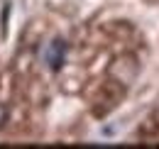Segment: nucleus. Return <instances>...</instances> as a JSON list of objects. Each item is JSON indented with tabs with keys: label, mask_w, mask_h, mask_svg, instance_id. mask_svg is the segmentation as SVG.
Here are the masks:
<instances>
[{
	"label": "nucleus",
	"mask_w": 159,
	"mask_h": 149,
	"mask_svg": "<svg viewBox=\"0 0 159 149\" xmlns=\"http://www.w3.org/2000/svg\"><path fill=\"white\" fill-rule=\"evenodd\" d=\"M5 122H7V108H5V103H0V130L5 127Z\"/></svg>",
	"instance_id": "obj_2"
},
{
	"label": "nucleus",
	"mask_w": 159,
	"mask_h": 149,
	"mask_svg": "<svg viewBox=\"0 0 159 149\" xmlns=\"http://www.w3.org/2000/svg\"><path fill=\"white\" fill-rule=\"evenodd\" d=\"M66 56H69V42L66 39H52L49 44H47V49H44V64H47V69L49 71H61L64 69V64H66Z\"/></svg>",
	"instance_id": "obj_1"
}]
</instances>
